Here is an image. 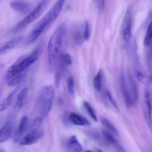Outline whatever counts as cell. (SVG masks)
<instances>
[{"instance_id":"obj_1","label":"cell","mask_w":152,"mask_h":152,"mask_svg":"<svg viewBox=\"0 0 152 152\" xmlns=\"http://www.w3.org/2000/svg\"><path fill=\"white\" fill-rule=\"evenodd\" d=\"M41 52V45H38L29 55L20 58L14 63L5 75L7 85L14 87L18 84L26 76L28 69L37 61Z\"/></svg>"},{"instance_id":"obj_2","label":"cell","mask_w":152,"mask_h":152,"mask_svg":"<svg viewBox=\"0 0 152 152\" xmlns=\"http://www.w3.org/2000/svg\"><path fill=\"white\" fill-rule=\"evenodd\" d=\"M55 90L53 86L46 85L42 87L35 104L34 117L31 123V130L37 129L50 113L52 107Z\"/></svg>"},{"instance_id":"obj_3","label":"cell","mask_w":152,"mask_h":152,"mask_svg":"<svg viewBox=\"0 0 152 152\" xmlns=\"http://www.w3.org/2000/svg\"><path fill=\"white\" fill-rule=\"evenodd\" d=\"M66 28L64 24L60 25L51 36L47 46L48 69L52 73L55 71L61 55L63 43L65 37Z\"/></svg>"},{"instance_id":"obj_4","label":"cell","mask_w":152,"mask_h":152,"mask_svg":"<svg viewBox=\"0 0 152 152\" xmlns=\"http://www.w3.org/2000/svg\"><path fill=\"white\" fill-rule=\"evenodd\" d=\"M66 1V0H57L53 7L32 29L28 37V43H32L36 41L40 35L57 20L62 11Z\"/></svg>"},{"instance_id":"obj_5","label":"cell","mask_w":152,"mask_h":152,"mask_svg":"<svg viewBox=\"0 0 152 152\" xmlns=\"http://www.w3.org/2000/svg\"><path fill=\"white\" fill-rule=\"evenodd\" d=\"M120 85L125 105L128 108L134 106L139 98L137 84L130 72L122 71L120 75Z\"/></svg>"},{"instance_id":"obj_6","label":"cell","mask_w":152,"mask_h":152,"mask_svg":"<svg viewBox=\"0 0 152 152\" xmlns=\"http://www.w3.org/2000/svg\"><path fill=\"white\" fill-rule=\"evenodd\" d=\"M46 4H47L46 0H43L41 2H40V3L35 7L34 9L32 10V11H31V12L29 13L22 21H20L18 24L16 25V26L10 31L9 33L12 34L17 33L18 31H20L23 30L25 28L27 27V26H28L30 23H31L32 22L35 21L38 17H40V14H42L43 9H44L45 7H46Z\"/></svg>"},{"instance_id":"obj_7","label":"cell","mask_w":152,"mask_h":152,"mask_svg":"<svg viewBox=\"0 0 152 152\" xmlns=\"http://www.w3.org/2000/svg\"><path fill=\"white\" fill-rule=\"evenodd\" d=\"M132 14L130 10L125 13L122 24V39L125 43H129L132 37Z\"/></svg>"},{"instance_id":"obj_8","label":"cell","mask_w":152,"mask_h":152,"mask_svg":"<svg viewBox=\"0 0 152 152\" xmlns=\"http://www.w3.org/2000/svg\"><path fill=\"white\" fill-rule=\"evenodd\" d=\"M144 115L149 128L152 129V96L148 88L145 91Z\"/></svg>"},{"instance_id":"obj_9","label":"cell","mask_w":152,"mask_h":152,"mask_svg":"<svg viewBox=\"0 0 152 152\" xmlns=\"http://www.w3.org/2000/svg\"><path fill=\"white\" fill-rule=\"evenodd\" d=\"M43 133L41 130L38 129V128L31 130L30 133L26 134L22 138V140L20 142V145L23 146L31 145L37 142L43 137Z\"/></svg>"},{"instance_id":"obj_10","label":"cell","mask_w":152,"mask_h":152,"mask_svg":"<svg viewBox=\"0 0 152 152\" xmlns=\"http://www.w3.org/2000/svg\"><path fill=\"white\" fill-rule=\"evenodd\" d=\"M102 138H103L104 141L107 143V144L110 145L112 146L116 152H126L125 149L123 148L120 143L116 139L115 136L110 133L109 131H106V130H103L102 131Z\"/></svg>"},{"instance_id":"obj_11","label":"cell","mask_w":152,"mask_h":152,"mask_svg":"<svg viewBox=\"0 0 152 152\" xmlns=\"http://www.w3.org/2000/svg\"><path fill=\"white\" fill-rule=\"evenodd\" d=\"M28 116H23L21 119H20L18 127H17V130H16L15 133L14 134L13 140H14V142H20V140L23 137L25 132H26V128L28 127Z\"/></svg>"},{"instance_id":"obj_12","label":"cell","mask_w":152,"mask_h":152,"mask_svg":"<svg viewBox=\"0 0 152 152\" xmlns=\"http://www.w3.org/2000/svg\"><path fill=\"white\" fill-rule=\"evenodd\" d=\"M103 101L104 103L105 107L110 110L116 113H119V108L118 104H116V101L113 99V96H112L110 92L108 90H105L103 94Z\"/></svg>"},{"instance_id":"obj_13","label":"cell","mask_w":152,"mask_h":152,"mask_svg":"<svg viewBox=\"0 0 152 152\" xmlns=\"http://www.w3.org/2000/svg\"><path fill=\"white\" fill-rule=\"evenodd\" d=\"M23 40V37L21 36L15 37L12 38L8 41L5 42L4 44L0 46V55H5V54L8 53L13 49H15L20 42Z\"/></svg>"},{"instance_id":"obj_14","label":"cell","mask_w":152,"mask_h":152,"mask_svg":"<svg viewBox=\"0 0 152 152\" xmlns=\"http://www.w3.org/2000/svg\"><path fill=\"white\" fill-rule=\"evenodd\" d=\"M14 124L12 121H8L0 128V143L8 141L13 134Z\"/></svg>"},{"instance_id":"obj_15","label":"cell","mask_w":152,"mask_h":152,"mask_svg":"<svg viewBox=\"0 0 152 152\" xmlns=\"http://www.w3.org/2000/svg\"><path fill=\"white\" fill-rule=\"evenodd\" d=\"M10 6L14 11L20 14H27L30 10V5L26 1L23 0H15L10 3Z\"/></svg>"},{"instance_id":"obj_16","label":"cell","mask_w":152,"mask_h":152,"mask_svg":"<svg viewBox=\"0 0 152 152\" xmlns=\"http://www.w3.org/2000/svg\"><path fill=\"white\" fill-rule=\"evenodd\" d=\"M135 74L136 77H137V80H138L140 82L142 83L145 86H149L152 82V78L150 76L148 75L145 72H144V70L140 67V65L137 64L135 69Z\"/></svg>"},{"instance_id":"obj_17","label":"cell","mask_w":152,"mask_h":152,"mask_svg":"<svg viewBox=\"0 0 152 152\" xmlns=\"http://www.w3.org/2000/svg\"><path fill=\"white\" fill-rule=\"evenodd\" d=\"M69 120L72 124L77 126H89L90 125V122L86 118L75 113H72L69 114Z\"/></svg>"},{"instance_id":"obj_18","label":"cell","mask_w":152,"mask_h":152,"mask_svg":"<svg viewBox=\"0 0 152 152\" xmlns=\"http://www.w3.org/2000/svg\"><path fill=\"white\" fill-rule=\"evenodd\" d=\"M28 90L27 87H24L17 94L15 102V108H17V110H20L23 107L25 102H26V99L28 96Z\"/></svg>"},{"instance_id":"obj_19","label":"cell","mask_w":152,"mask_h":152,"mask_svg":"<svg viewBox=\"0 0 152 152\" xmlns=\"http://www.w3.org/2000/svg\"><path fill=\"white\" fill-rule=\"evenodd\" d=\"M17 90H18V89H15L8 96H7L5 99L0 101V113L3 112L4 110H5L11 104L14 99V96L17 93Z\"/></svg>"},{"instance_id":"obj_20","label":"cell","mask_w":152,"mask_h":152,"mask_svg":"<svg viewBox=\"0 0 152 152\" xmlns=\"http://www.w3.org/2000/svg\"><path fill=\"white\" fill-rule=\"evenodd\" d=\"M66 146L69 149L73 151L74 152L82 151V146L75 136H72L66 142Z\"/></svg>"},{"instance_id":"obj_21","label":"cell","mask_w":152,"mask_h":152,"mask_svg":"<svg viewBox=\"0 0 152 152\" xmlns=\"http://www.w3.org/2000/svg\"><path fill=\"white\" fill-rule=\"evenodd\" d=\"M101 123L102 124V125L104 126V128H105V130L107 131H109L110 133H111L112 134H113L115 137L118 136L119 132H118V130L116 129V128L115 127V125L112 123L110 120H108L106 118H101Z\"/></svg>"},{"instance_id":"obj_22","label":"cell","mask_w":152,"mask_h":152,"mask_svg":"<svg viewBox=\"0 0 152 152\" xmlns=\"http://www.w3.org/2000/svg\"><path fill=\"white\" fill-rule=\"evenodd\" d=\"M103 76L104 72L102 69H100L96 75L95 76L94 79H93V87L96 91H100L102 87V81H103Z\"/></svg>"},{"instance_id":"obj_23","label":"cell","mask_w":152,"mask_h":152,"mask_svg":"<svg viewBox=\"0 0 152 152\" xmlns=\"http://www.w3.org/2000/svg\"><path fill=\"white\" fill-rule=\"evenodd\" d=\"M83 106H84V107L85 108L86 111H87V113L89 114V116H90V117L95 121V122H97L98 121L97 115H96V111H95V110L93 109V107L91 106V104H90L89 102H85V101H84V102H83Z\"/></svg>"},{"instance_id":"obj_24","label":"cell","mask_w":152,"mask_h":152,"mask_svg":"<svg viewBox=\"0 0 152 152\" xmlns=\"http://www.w3.org/2000/svg\"><path fill=\"white\" fill-rule=\"evenodd\" d=\"M152 41V20L149 23L144 38V46L148 47Z\"/></svg>"},{"instance_id":"obj_25","label":"cell","mask_w":152,"mask_h":152,"mask_svg":"<svg viewBox=\"0 0 152 152\" xmlns=\"http://www.w3.org/2000/svg\"><path fill=\"white\" fill-rule=\"evenodd\" d=\"M148 47V51L147 54L148 68L149 72L151 73L150 76L152 78V41Z\"/></svg>"},{"instance_id":"obj_26","label":"cell","mask_w":152,"mask_h":152,"mask_svg":"<svg viewBox=\"0 0 152 152\" xmlns=\"http://www.w3.org/2000/svg\"><path fill=\"white\" fill-rule=\"evenodd\" d=\"M60 62L62 63L64 66H68L72 64V57L68 53H64L61 55L59 59Z\"/></svg>"},{"instance_id":"obj_27","label":"cell","mask_w":152,"mask_h":152,"mask_svg":"<svg viewBox=\"0 0 152 152\" xmlns=\"http://www.w3.org/2000/svg\"><path fill=\"white\" fill-rule=\"evenodd\" d=\"M66 87L68 93L70 95H73L75 93V81L72 75H69L66 80Z\"/></svg>"},{"instance_id":"obj_28","label":"cell","mask_w":152,"mask_h":152,"mask_svg":"<svg viewBox=\"0 0 152 152\" xmlns=\"http://www.w3.org/2000/svg\"><path fill=\"white\" fill-rule=\"evenodd\" d=\"M82 27H83V31H84V40L85 41L90 39V27L89 23L87 21L84 22L82 23Z\"/></svg>"},{"instance_id":"obj_29","label":"cell","mask_w":152,"mask_h":152,"mask_svg":"<svg viewBox=\"0 0 152 152\" xmlns=\"http://www.w3.org/2000/svg\"><path fill=\"white\" fill-rule=\"evenodd\" d=\"M89 134H90V137H91L93 139V140H97V141H99V140H102V137H101L100 134H99V133L98 132V131H90V133H89Z\"/></svg>"},{"instance_id":"obj_30","label":"cell","mask_w":152,"mask_h":152,"mask_svg":"<svg viewBox=\"0 0 152 152\" xmlns=\"http://www.w3.org/2000/svg\"><path fill=\"white\" fill-rule=\"evenodd\" d=\"M0 152H5V151L3 148H0Z\"/></svg>"},{"instance_id":"obj_31","label":"cell","mask_w":152,"mask_h":152,"mask_svg":"<svg viewBox=\"0 0 152 152\" xmlns=\"http://www.w3.org/2000/svg\"><path fill=\"white\" fill-rule=\"evenodd\" d=\"M4 67V65L3 64H0V69H2Z\"/></svg>"},{"instance_id":"obj_32","label":"cell","mask_w":152,"mask_h":152,"mask_svg":"<svg viewBox=\"0 0 152 152\" xmlns=\"http://www.w3.org/2000/svg\"><path fill=\"white\" fill-rule=\"evenodd\" d=\"M85 152H93V151H92L91 150H87V151H86Z\"/></svg>"},{"instance_id":"obj_33","label":"cell","mask_w":152,"mask_h":152,"mask_svg":"<svg viewBox=\"0 0 152 152\" xmlns=\"http://www.w3.org/2000/svg\"><path fill=\"white\" fill-rule=\"evenodd\" d=\"M98 152H103L102 150H98Z\"/></svg>"}]
</instances>
